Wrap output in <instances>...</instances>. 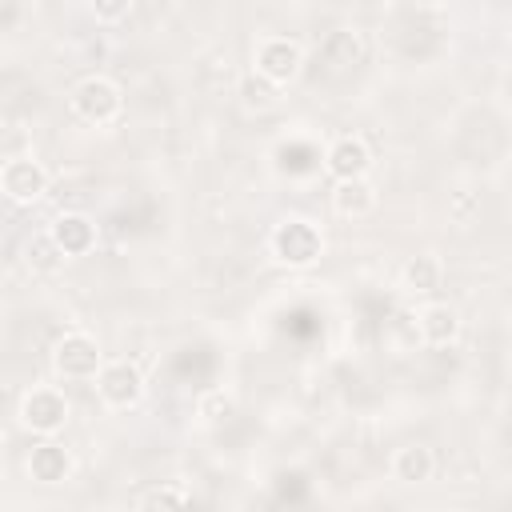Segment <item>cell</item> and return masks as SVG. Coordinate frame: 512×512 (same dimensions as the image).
<instances>
[{"label":"cell","mask_w":512,"mask_h":512,"mask_svg":"<svg viewBox=\"0 0 512 512\" xmlns=\"http://www.w3.org/2000/svg\"><path fill=\"white\" fill-rule=\"evenodd\" d=\"M388 476L404 488H420L436 476V452L424 440H408L388 456Z\"/></svg>","instance_id":"obj_14"},{"label":"cell","mask_w":512,"mask_h":512,"mask_svg":"<svg viewBox=\"0 0 512 512\" xmlns=\"http://www.w3.org/2000/svg\"><path fill=\"white\" fill-rule=\"evenodd\" d=\"M324 60L332 72H348L364 60V40L356 28H336L328 40H324Z\"/></svg>","instance_id":"obj_16"},{"label":"cell","mask_w":512,"mask_h":512,"mask_svg":"<svg viewBox=\"0 0 512 512\" xmlns=\"http://www.w3.org/2000/svg\"><path fill=\"white\" fill-rule=\"evenodd\" d=\"M412 324H416V340H420L424 348H452V344L460 340V332H464L460 308L448 304V300H440V296L420 300Z\"/></svg>","instance_id":"obj_8"},{"label":"cell","mask_w":512,"mask_h":512,"mask_svg":"<svg viewBox=\"0 0 512 512\" xmlns=\"http://www.w3.org/2000/svg\"><path fill=\"white\" fill-rule=\"evenodd\" d=\"M104 348L84 328H64L48 348V368L60 384H92L104 368Z\"/></svg>","instance_id":"obj_2"},{"label":"cell","mask_w":512,"mask_h":512,"mask_svg":"<svg viewBox=\"0 0 512 512\" xmlns=\"http://www.w3.org/2000/svg\"><path fill=\"white\" fill-rule=\"evenodd\" d=\"M400 292L412 300H432L444 288V260L436 252H416L400 264Z\"/></svg>","instance_id":"obj_13"},{"label":"cell","mask_w":512,"mask_h":512,"mask_svg":"<svg viewBox=\"0 0 512 512\" xmlns=\"http://www.w3.org/2000/svg\"><path fill=\"white\" fill-rule=\"evenodd\" d=\"M304 60H308L304 44L296 36H284V32H268L252 44V72L268 76L280 88H288L304 72Z\"/></svg>","instance_id":"obj_6"},{"label":"cell","mask_w":512,"mask_h":512,"mask_svg":"<svg viewBox=\"0 0 512 512\" xmlns=\"http://www.w3.org/2000/svg\"><path fill=\"white\" fill-rule=\"evenodd\" d=\"M240 104L248 108V112H268V108H276L280 104V84H272L268 76H260V72H244L240 76Z\"/></svg>","instance_id":"obj_18"},{"label":"cell","mask_w":512,"mask_h":512,"mask_svg":"<svg viewBox=\"0 0 512 512\" xmlns=\"http://www.w3.org/2000/svg\"><path fill=\"white\" fill-rule=\"evenodd\" d=\"M96 388V400L108 408V412H132L144 404V392H148V380L140 372V364L116 356V360H104L100 376L92 380Z\"/></svg>","instance_id":"obj_5"},{"label":"cell","mask_w":512,"mask_h":512,"mask_svg":"<svg viewBox=\"0 0 512 512\" xmlns=\"http://www.w3.org/2000/svg\"><path fill=\"white\" fill-rule=\"evenodd\" d=\"M132 504H136V508H184V504H192V492L168 480V484H152V488H144Z\"/></svg>","instance_id":"obj_19"},{"label":"cell","mask_w":512,"mask_h":512,"mask_svg":"<svg viewBox=\"0 0 512 512\" xmlns=\"http://www.w3.org/2000/svg\"><path fill=\"white\" fill-rule=\"evenodd\" d=\"M24 472L32 484L40 488H56V484H68L72 472H76V456L56 440V436H36L28 456H24Z\"/></svg>","instance_id":"obj_9"},{"label":"cell","mask_w":512,"mask_h":512,"mask_svg":"<svg viewBox=\"0 0 512 512\" xmlns=\"http://www.w3.org/2000/svg\"><path fill=\"white\" fill-rule=\"evenodd\" d=\"M192 412H196V420H200L204 428H220V424H228V420L236 416V396H232L228 388H204V392L196 396Z\"/></svg>","instance_id":"obj_17"},{"label":"cell","mask_w":512,"mask_h":512,"mask_svg":"<svg viewBox=\"0 0 512 512\" xmlns=\"http://www.w3.org/2000/svg\"><path fill=\"white\" fill-rule=\"evenodd\" d=\"M372 144L360 132H340L324 144V176L332 180H356V176H372Z\"/></svg>","instance_id":"obj_10"},{"label":"cell","mask_w":512,"mask_h":512,"mask_svg":"<svg viewBox=\"0 0 512 512\" xmlns=\"http://www.w3.org/2000/svg\"><path fill=\"white\" fill-rule=\"evenodd\" d=\"M268 256L288 272H308L324 256V228L312 216L288 212L268 228Z\"/></svg>","instance_id":"obj_1"},{"label":"cell","mask_w":512,"mask_h":512,"mask_svg":"<svg viewBox=\"0 0 512 512\" xmlns=\"http://www.w3.org/2000/svg\"><path fill=\"white\" fill-rule=\"evenodd\" d=\"M68 112L84 128H112L124 116V88L104 72H88L68 88Z\"/></svg>","instance_id":"obj_3"},{"label":"cell","mask_w":512,"mask_h":512,"mask_svg":"<svg viewBox=\"0 0 512 512\" xmlns=\"http://www.w3.org/2000/svg\"><path fill=\"white\" fill-rule=\"evenodd\" d=\"M64 264H68V256L56 248V240H52L48 228H44V232H32V236L24 240V268H28L32 276H56Z\"/></svg>","instance_id":"obj_15"},{"label":"cell","mask_w":512,"mask_h":512,"mask_svg":"<svg viewBox=\"0 0 512 512\" xmlns=\"http://www.w3.org/2000/svg\"><path fill=\"white\" fill-rule=\"evenodd\" d=\"M132 8H136V0H88V12L100 24H120L132 16Z\"/></svg>","instance_id":"obj_20"},{"label":"cell","mask_w":512,"mask_h":512,"mask_svg":"<svg viewBox=\"0 0 512 512\" xmlns=\"http://www.w3.org/2000/svg\"><path fill=\"white\" fill-rule=\"evenodd\" d=\"M72 420V400L56 384H28L16 400V424L32 436H60Z\"/></svg>","instance_id":"obj_4"},{"label":"cell","mask_w":512,"mask_h":512,"mask_svg":"<svg viewBox=\"0 0 512 512\" xmlns=\"http://www.w3.org/2000/svg\"><path fill=\"white\" fill-rule=\"evenodd\" d=\"M328 204L340 220H364L380 208V192L372 184V176H356V180H332Z\"/></svg>","instance_id":"obj_12"},{"label":"cell","mask_w":512,"mask_h":512,"mask_svg":"<svg viewBox=\"0 0 512 512\" xmlns=\"http://www.w3.org/2000/svg\"><path fill=\"white\" fill-rule=\"evenodd\" d=\"M48 232L56 240V248L68 256V260H84L96 252L100 244V224L88 216V212H56L48 220Z\"/></svg>","instance_id":"obj_11"},{"label":"cell","mask_w":512,"mask_h":512,"mask_svg":"<svg viewBox=\"0 0 512 512\" xmlns=\"http://www.w3.org/2000/svg\"><path fill=\"white\" fill-rule=\"evenodd\" d=\"M48 188H52V176L36 156H8L0 164V192L8 204L32 208L48 196Z\"/></svg>","instance_id":"obj_7"}]
</instances>
